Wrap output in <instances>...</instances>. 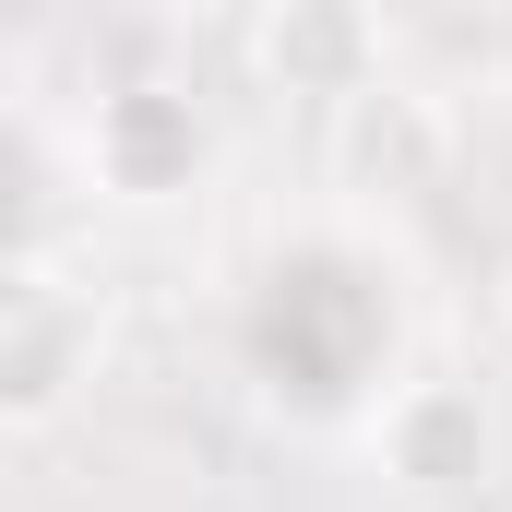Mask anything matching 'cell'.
Masks as SVG:
<instances>
[{
    "instance_id": "2",
    "label": "cell",
    "mask_w": 512,
    "mask_h": 512,
    "mask_svg": "<svg viewBox=\"0 0 512 512\" xmlns=\"http://www.w3.org/2000/svg\"><path fill=\"white\" fill-rule=\"evenodd\" d=\"M96 370V286L60 274V262L0 251V441L12 429H48Z\"/></svg>"
},
{
    "instance_id": "4",
    "label": "cell",
    "mask_w": 512,
    "mask_h": 512,
    "mask_svg": "<svg viewBox=\"0 0 512 512\" xmlns=\"http://www.w3.org/2000/svg\"><path fill=\"white\" fill-rule=\"evenodd\" d=\"M251 60H262V84L346 108L358 84H382V24H370V12H322V0H286V12H262Z\"/></svg>"
},
{
    "instance_id": "5",
    "label": "cell",
    "mask_w": 512,
    "mask_h": 512,
    "mask_svg": "<svg viewBox=\"0 0 512 512\" xmlns=\"http://www.w3.org/2000/svg\"><path fill=\"white\" fill-rule=\"evenodd\" d=\"M501 310H512V262H501Z\"/></svg>"
},
{
    "instance_id": "3",
    "label": "cell",
    "mask_w": 512,
    "mask_h": 512,
    "mask_svg": "<svg viewBox=\"0 0 512 512\" xmlns=\"http://www.w3.org/2000/svg\"><path fill=\"white\" fill-rule=\"evenodd\" d=\"M84 155H96V179H108L120 203H179V191L203 179L215 131H203V108H191L179 84H120V96H96Z\"/></svg>"
},
{
    "instance_id": "1",
    "label": "cell",
    "mask_w": 512,
    "mask_h": 512,
    "mask_svg": "<svg viewBox=\"0 0 512 512\" xmlns=\"http://www.w3.org/2000/svg\"><path fill=\"white\" fill-rule=\"evenodd\" d=\"M370 465L393 477V501L417 512H489L512 465L501 393L465 382V370H405V382L370 393Z\"/></svg>"
}]
</instances>
